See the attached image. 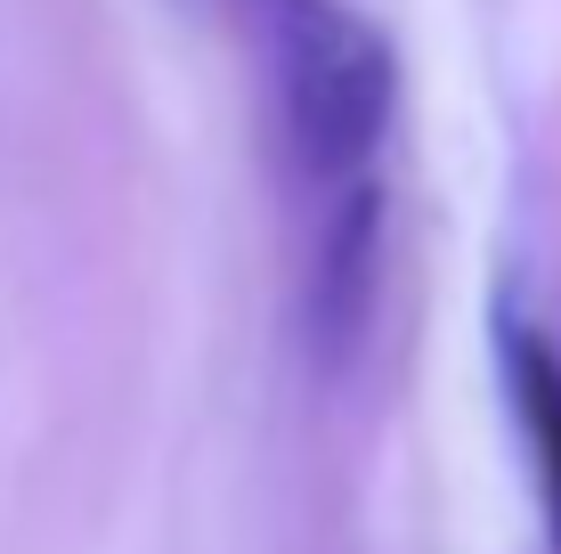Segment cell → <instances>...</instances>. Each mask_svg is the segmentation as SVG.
I'll return each instance as SVG.
<instances>
[{"label":"cell","mask_w":561,"mask_h":554,"mask_svg":"<svg viewBox=\"0 0 561 554\" xmlns=\"http://www.w3.org/2000/svg\"><path fill=\"white\" fill-rule=\"evenodd\" d=\"M496 375H505L513 425H520V441H529L546 546L561 554V351H553V335L529 327L520 310H496Z\"/></svg>","instance_id":"cell-2"},{"label":"cell","mask_w":561,"mask_h":554,"mask_svg":"<svg viewBox=\"0 0 561 554\" xmlns=\"http://www.w3.org/2000/svg\"><path fill=\"white\" fill-rule=\"evenodd\" d=\"M277 114L318 196L375 180L399 114V49L351 0H277Z\"/></svg>","instance_id":"cell-1"},{"label":"cell","mask_w":561,"mask_h":554,"mask_svg":"<svg viewBox=\"0 0 561 554\" xmlns=\"http://www.w3.org/2000/svg\"><path fill=\"white\" fill-rule=\"evenodd\" d=\"M268 9H277V0H268Z\"/></svg>","instance_id":"cell-3"}]
</instances>
